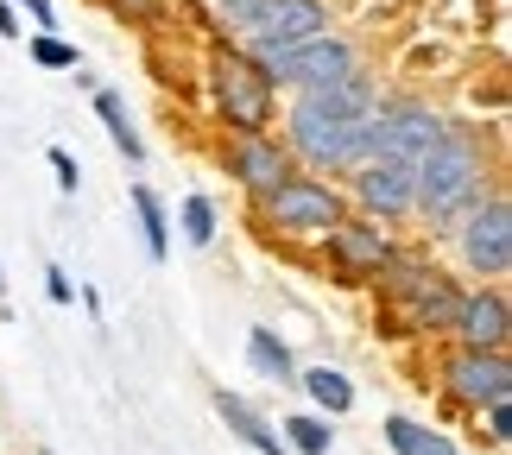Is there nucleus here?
Segmentation results:
<instances>
[{
    "label": "nucleus",
    "mask_w": 512,
    "mask_h": 455,
    "mask_svg": "<svg viewBox=\"0 0 512 455\" xmlns=\"http://www.w3.org/2000/svg\"><path fill=\"white\" fill-rule=\"evenodd\" d=\"M411 171H418V209H411V222H418L430 241H443L487 190L506 184L500 133H487L475 121H443V133L430 140V152Z\"/></svg>",
    "instance_id": "1"
},
{
    "label": "nucleus",
    "mask_w": 512,
    "mask_h": 455,
    "mask_svg": "<svg viewBox=\"0 0 512 455\" xmlns=\"http://www.w3.org/2000/svg\"><path fill=\"white\" fill-rule=\"evenodd\" d=\"M342 215H348L342 177H317V171H291L247 203V222L260 228L266 247H317Z\"/></svg>",
    "instance_id": "2"
},
{
    "label": "nucleus",
    "mask_w": 512,
    "mask_h": 455,
    "mask_svg": "<svg viewBox=\"0 0 512 455\" xmlns=\"http://www.w3.org/2000/svg\"><path fill=\"white\" fill-rule=\"evenodd\" d=\"M272 127H279L291 165H298V171H317V177H348L361 158H373L367 121H342V114L317 108L304 89L285 102V121H272Z\"/></svg>",
    "instance_id": "3"
},
{
    "label": "nucleus",
    "mask_w": 512,
    "mask_h": 455,
    "mask_svg": "<svg viewBox=\"0 0 512 455\" xmlns=\"http://www.w3.org/2000/svg\"><path fill=\"white\" fill-rule=\"evenodd\" d=\"M203 89H209L215 121L234 127V133H266L272 121H279V89L266 83V70L253 64L228 32L215 38V51H209V64H203Z\"/></svg>",
    "instance_id": "4"
},
{
    "label": "nucleus",
    "mask_w": 512,
    "mask_h": 455,
    "mask_svg": "<svg viewBox=\"0 0 512 455\" xmlns=\"http://www.w3.org/2000/svg\"><path fill=\"white\" fill-rule=\"evenodd\" d=\"M462 304V279L430 260L418 279H405L392 298H380V335L386 342H443Z\"/></svg>",
    "instance_id": "5"
},
{
    "label": "nucleus",
    "mask_w": 512,
    "mask_h": 455,
    "mask_svg": "<svg viewBox=\"0 0 512 455\" xmlns=\"http://www.w3.org/2000/svg\"><path fill=\"white\" fill-rule=\"evenodd\" d=\"M443 241L456 247V266L468 285H506L512 279V190L494 184Z\"/></svg>",
    "instance_id": "6"
},
{
    "label": "nucleus",
    "mask_w": 512,
    "mask_h": 455,
    "mask_svg": "<svg viewBox=\"0 0 512 455\" xmlns=\"http://www.w3.org/2000/svg\"><path fill=\"white\" fill-rule=\"evenodd\" d=\"M253 64L266 70V83L279 95H291V89H317V83H336V76L361 70L367 51H361V38H348L342 26H329V32L304 38V45H291V51H260Z\"/></svg>",
    "instance_id": "7"
},
{
    "label": "nucleus",
    "mask_w": 512,
    "mask_h": 455,
    "mask_svg": "<svg viewBox=\"0 0 512 455\" xmlns=\"http://www.w3.org/2000/svg\"><path fill=\"white\" fill-rule=\"evenodd\" d=\"M392 247H399V228L373 222V215H354V209H348L342 222L317 241L329 285H342V291H367V285H373V272L392 260Z\"/></svg>",
    "instance_id": "8"
},
{
    "label": "nucleus",
    "mask_w": 512,
    "mask_h": 455,
    "mask_svg": "<svg viewBox=\"0 0 512 455\" xmlns=\"http://www.w3.org/2000/svg\"><path fill=\"white\" fill-rule=\"evenodd\" d=\"M437 392L449 411L475 418L481 405L494 399H512V354H494V348H456L449 342L437 354Z\"/></svg>",
    "instance_id": "9"
},
{
    "label": "nucleus",
    "mask_w": 512,
    "mask_h": 455,
    "mask_svg": "<svg viewBox=\"0 0 512 455\" xmlns=\"http://www.w3.org/2000/svg\"><path fill=\"white\" fill-rule=\"evenodd\" d=\"M348 209L354 215H373L386 228H411V209H418V171L399 165V158H361L348 177Z\"/></svg>",
    "instance_id": "10"
},
{
    "label": "nucleus",
    "mask_w": 512,
    "mask_h": 455,
    "mask_svg": "<svg viewBox=\"0 0 512 455\" xmlns=\"http://www.w3.org/2000/svg\"><path fill=\"white\" fill-rule=\"evenodd\" d=\"M373 133V158H399V165H418L430 152V140L443 133V114L424 102V95H380V108L367 114Z\"/></svg>",
    "instance_id": "11"
},
{
    "label": "nucleus",
    "mask_w": 512,
    "mask_h": 455,
    "mask_svg": "<svg viewBox=\"0 0 512 455\" xmlns=\"http://www.w3.org/2000/svg\"><path fill=\"white\" fill-rule=\"evenodd\" d=\"M215 165H222V177L247 196V203H253V196H266L279 177L298 171V165H291V152H285V140H279L272 127H266V133H234V127H228L222 146H215Z\"/></svg>",
    "instance_id": "12"
},
{
    "label": "nucleus",
    "mask_w": 512,
    "mask_h": 455,
    "mask_svg": "<svg viewBox=\"0 0 512 455\" xmlns=\"http://www.w3.org/2000/svg\"><path fill=\"white\" fill-rule=\"evenodd\" d=\"M336 26V0H266L260 19H253V32H241L234 45H241L247 57L260 51H291L304 45V38H317Z\"/></svg>",
    "instance_id": "13"
},
{
    "label": "nucleus",
    "mask_w": 512,
    "mask_h": 455,
    "mask_svg": "<svg viewBox=\"0 0 512 455\" xmlns=\"http://www.w3.org/2000/svg\"><path fill=\"white\" fill-rule=\"evenodd\" d=\"M443 342H456V348H494V354H512V298H506L500 285H462L456 323H449Z\"/></svg>",
    "instance_id": "14"
},
{
    "label": "nucleus",
    "mask_w": 512,
    "mask_h": 455,
    "mask_svg": "<svg viewBox=\"0 0 512 455\" xmlns=\"http://www.w3.org/2000/svg\"><path fill=\"white\" fill-rule=\"evenodd\" d=\"M209 405H215V418L228 424V437H241L253 455H291V449H285V437H279V430H272V424L260 418V411H253V405L241 399V392L215 386V392H209Z\"/></svg>",
    "instance_id": "15"
},
{
    "label": "nucleus",
    "mask_w": 512,
    "mask_h": 455,
    "mask_svg": "<svg viewBox=\"0 0 512 455\" xmlns=\"http://www.w3.org/2000/svg\"><path fill=\"white\" fill-rule=\"evenodd\" d=\"M247 367L260 373L266 386H298V361H291V342L279 329H266V323H253L247 329Z\"/></svg>",
    "instance_id": "16"
},
{
    "label": "nucleus",
    "mask_w": 512,
    "mask_h": 455,
    "mask_svg": "<svg viewBox=\"0 0 512 455\" xmlns=\"http://www.w3.org/2000/svg\"><path fill=\"white\" fill-rule=\"evenodd\" d=\"M127 203H133V215H140L146 260L165 266V260H171V209H165V196L152 190V184H127Z\"/></svg>",
    "instance_id": "17"
},
{
    "label": "nucleus",
    "mask_w": 512,
    "mask_h": 455,
    "mask_svg": "<svg viewBox=\"0 0 512 455\" xmlns=\"http://www.w3.org/2000/svg\"><path fill=\"white\" fill-rule=\"evenodd\" d=\"M298 392L310 399V411H323V418H348L354 411V380L342 367H298Z\"/></svg>",
    "instance_id": "18"
},
{
    "label": "nucleus",
    "mask_w": 512,
    "mask_h": 455,
    "mask_svg": "<svg viewBox=\"0 0 512 455\" xmlns=\"http://www.w3.org/2000/svg\"><path fill=\"white\" fill-rule=\"evenodd\" d=\"M95 114H102V127H108V140H114V152H121L127 165L140 171V165H146V140H140V133H133L127 95H121V89H102V83H95Z\"/></svg>",
    "instance_id": "19"
},
{
    "label": "nucleus",
    "mask_w": 512,
    "mask_h": 455,
    "mask_svg": "<svg viewBox=\"0 0 512 455\" xmlns=\"http://www.w3.org/2000/svg\"><path fill=\"white\" fill-rule=\"evenodd\" d=\"M380 430H386V449H392V455H462L456 443H449V430L418 424V418H399V411H392Z\"/></svg>",
    "instance_id": "20"
},
{
    "label": "nucleus",
    "mask_w": 512,
    "mask_h": 455,
    "mask_svg": "<svg viewBox=\"0 0 512 455\" xmlns=\"http://www.w3.org/2000/svg\"><path fill=\"white\" fill-rule=\"evenodd\" d=\"M285 449L291 455H329L336 449V418H323V411H298V418H285Z\"/></svg>",
    "instance_id": "21"
},
{
    "label": "nucleus",
    "mask_w": 512,
    "mask_h": 455,
    "mask_svg": "<svg viewBox=\"0 0 512 455\" xmlns=\"http://www.w3.org/2000/svg\"><path fill=\"white\" fill-rule=\"evenodd\" d=\"M177 228H184L190 247H215V234H222V209H215V196L190 190L184 203H177Z\"/></svg>",
    "instance_id": "22"
},
{
    "label": "nucleus",
    "mask_w": 512,
    "mask_h": 455,
    "mask_svg": "<svg viewBox=\"0 0 512 455\" xmlns=\"http://www.w3.org/2000/svg\"><path fill=\"white\" fill-rule=\"evenodd\" d=\"M468 424L481 430V443L494 449V455H506V449H512V399H494V405H481V411H475Z\"/></svg>",
    "instance_id": "23"
},
{
    "label": "nucleus",
    "mask_w": 512,
    "mask_h": 455,
    "mask_svg": "<svg viewBox=\"0 0 512 455\" xmlns=\"http://www.w3.org/2000/svg\"><path fill=\"white\" fill-rule=\"evenodd\" d=\"M32 64L38 70H76V64H83V57H76V45H70V38H57V32H32Z\"/></svg>",
    "instance_id": "24"
},
{
    "label": "nucleus",
    "mask_w": 512,
    "mask_h": 455,
    "mask_svg": "<svg viewBox=\"0 0 512 455\" xmlns=\"http://www.w3.org/2000/svg\"><path fill=\"white\" fill-rule=\"evenodd\" d=\"M114 19H127V26H152V19L165 13V0H102Z\"/></svg>",
    "instance_id": "25"
},
{
    "label": "nucleus",
    "mask_w": 512,
    "mask_h": 455,
    "mask_svg": "<svg viewBox=\"0 0 512 455\" xmlns=\"http://www.w3.org/2000/svg\"><path fill=\"white\" fill-rule=\"evenodd\" d=\"M45 158H51V171H57V190H64V196H76V190H83V165H76V158H70L64 146H51Z\"/></svg>",
    "instance_id": "26"
},
{
    "label": "nucleus",
    "mask_w": 512,
    "mask_h": 455,
    "mask_svg": "<svg viewBox=\"0 0 512 455\" xmlns=\"http://www.w3.org/2000/svg\"><path fill=\"white\" fill-rule=\"evenodd\" d=\"M45 298H51V304H76V285H70L64 266H45Z\"/></svg>",
    "instance_id": "27"
},
{
    "label": "nucleus",
    "mask_w": 512,
    "mask_h": 455,
    "mask_svg": "<svg viewBox=\"0 0 512 455\" xmlns=\"http://www.w3.org/2000/svg\"><path fill=\"white\" fill-rule=\"evenodd\" d=\"M13 7L26 13V19H32L38 32H51V26H57V7H51V0H13Z\"/></svg>",
    "instance_id": "28"
},
{
    "label": "nucleus",
    "mask_w": 512,
    "mask_h": 455,
    "mask_svg": "<svg viewBox=\"0 0 512 455\" xmlns=\"http://www.w3.org/2000/svg\"><path fill=\"white\" fill-rule=\"evenodd\" d=\"M0 38H19V7L13 0H0Z\"/></svg>",
    "instance_id": "29"
},
{
    "label": "nucleus",
    "mask_w": 512,
    "mask_h": 455,
    "mask_svg": "<svg viewBox=\"0 0 512 455\" xmlns=\"http://www.w3.org/2000/svg\"><path fill=\"white\" fill-rule=\"evenodd\" d=\"M0 298H7V272H0Z\"/></svg>",
    "instance_id": "30"
},
{
    "label": "nucleus",
    "mask_w": 512,
    "mask_h": 455,
    "mask_svg": "<svg viewBox=\"0 0 512 455\" xmlns=\"http://www.w3.org/2000/svg\"><path fill=\"white\" fill-rule=\"evenodd\" d=\"M196 7H215V0H196Z\"/></svg>",
    "instance_id": "31"
},
{
    "label": "nucleus",
    "mask_w": 512,
    "mask_h": 455,
    "mask_svg": "<svg viewBox=\"0 0 512 455\" xmlns=\"http://www.w3.org/2000/svg\"><path fill=\"white\" fill-rule=\"evenodd\" d=\"M38 455H51V449H38Z\"/></svg>",
    "instance_id": "32"
}]
</instances>
